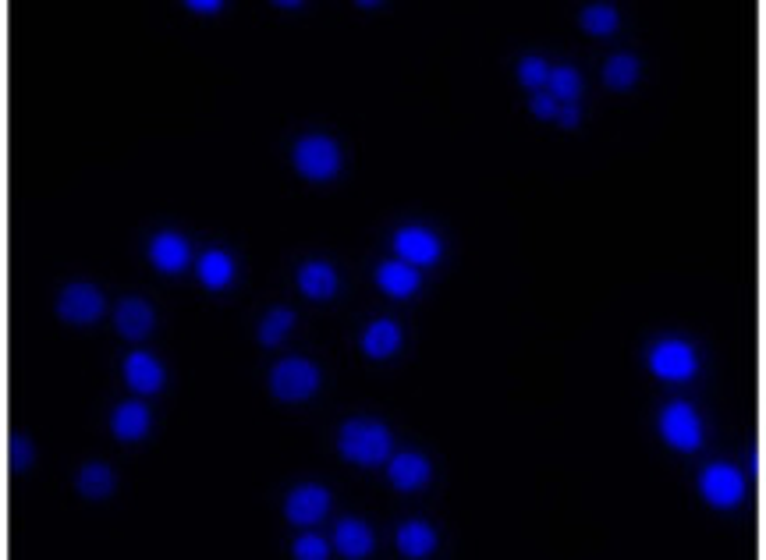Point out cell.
<instances>
[{
  "mask_svg": "<svg viewBox=\"0 0 766 560\" xmlns=\"http://www.w3.org/2000/svg\"><path fill=\"white\" fill-rule=\"evenodd\" d=\"M337 447H341V454L352 461V465L376 468V465H383V461H391L394 440H391V429L383 426V422L352 419L341 426Z\"/></svg>",
  "mask_w": 766,
  "mask_h": 560,
  "instance_id": "obj_1",
  "label": "cell"
},
{
  "mask_svg": "<svg viewBox=\"0 0 766 560\" xmlns=\"http://www.w3.org/2000/svg\"><path fill=\"white\" fill-rule=\"evenodd\" d=\"M649 369L653 376H660L664 383H685L696 376L699 369V358H696V348L681 337H664V341L653 344L649 351Z\"/></svg>",
  "mask_w": 766,
  "mask_h": 560,
  "instance_id": "obj_2",
  "label": "cell"
},
{
  "mask_svg": "<svg viewBox=\"0 0 766 560\" xmlns=\"http://www.w3.org/2000/svg\"><path fill=\"white\" fill-rule=\"evenodd\" d=\"M295 167L309 181H330L341 171V149L327 135H305L295 142Z\"/></svg>",
  "mask_w": 766,
  "mask_h": 560,
  "instance_id": "obj_3",
  "label": "cell"
},
{
  "mask_svg": "<svg viewBox=\"0 0 766 560\" xmlns=\"http://www.w3.org/2000/svg\"><path fill=\"white\" fill-rule=\"evenodd\" d=\"M660 436L664 444L674 451H699L703 447V422H699L696 408L685 405V401H671V405L660 412Z\"/></svg>",
  "mask_w": 766,
  "mask_h": 560,
  "instance_id": "obj_4",
  "label": "cell"
},
{
  "mask_svg": "<svg viewBox=\"0 0 766 560\" xmlns=\"http://www.w3.org/2000/svg\"><path fill=\"white\" fill-rule=\"evenodd\" d=\"M320 387V369L305 358H284L281 366L270 373V390H274L281 401H305L313 397Z\"/></svg>",
  "mask_w": 766,
  "mask_h": 560,
  "instance_id": "obj_5",
  "label": "cell"
},
{
  "mask_svg": "<svg viewBox=\"0 0 766 560\" xmlns=\"http://www.w3.org/2000/svg\"><path fill=\"white\" fill-rule=\"evenodd\" d=\"M394 252H398L401 263L408 266H433L440 259V252H444V245H440V238L430 231V227L423 224H408L401 227L398 234H394Z\"/></svg>",
  "mask_w": 766,
  "mask_h": 560,
  "instance_id": "obj_6",
  "label": "cell"
},
{
  "mask_svg": "<svg viewBox=\"0 0 766 560\" xmlns=\"http://www.w3.org/2000/svg\"><path fill=\"white\" fill-rule=\"evenodd\" d=\"M699 493H703L706 504L713 507H738L745 497V479L738 468L731 465H710L699 479Z\"/></svg>",
  "mask_w": 766,
  "mask_h": 560,
  "instance_id": "obj_7",
  "label": "cell"
},
{
  "mask_svg": "<svg viewBox=\"0 0 766 560\" xmlns=\"http://www.w3.org/2000/svg\"><path fill=\"white\" fill-rule=\"evenodd\" d=\"M103 295L93 288V284H86V280H79V284H68V288L61 291V298H57V312H61V319H68V323H96V319L103 316Z\"/></svg>",
  "mask_w": 766,
  "mask_h": 560,
  "instance_id": "obj_8",
  "label": "cell"
},
{
  "mask_svg": "<svg viewBox=\"0 0 766 560\" xmlns=\"http://www.w3.org/2000/svg\"><path fill=\"white\" fill-rule=\"evenodd\" d=\"M327 511H330V493L316 483L295 486V490L288 493V504H284V514H288L291 525H316Z\"/></svg>",
  "mask_w": 766,
  "mask_h": 560,
  "instance_id": "obj_9",
  "label": "cell"
},
{
  "mask_svg": "<svg viewBox=\"0 0 766 560\" xmlns=\"http://www.w3.org/2000/svg\"><path fill=\"white\" fill-rule=\"evenodd\" d=\"M149 259H153V266H157L160 273H185L188 263H192V249H188V242L181 238V234L174 231H160L153 242H149Z\"/></svg>",
  "mask_w": 766,
  "mask_h": 560,
  "instance_id": "obj_10",
  "label": "cell"
},
{
  "mask_svg": "<svg viewBox=\"0 0 766 560\" xmlns=\"http://www.w3.org/2000/svg\"><path fill=\"white\" fill-rule=\"evenodd\" d=\"M387 475H391L394 490L415 493V490H423V486L430 483V461H426L423 454H415V451H401V454H394L391 458Z\"/></svg>",
  "mask_w": 766,
  "mask_h": 560,
  "instance_id": "obj_11",
  "label": "cell"
},
{
  "mask_svg": "<svg viewBox=\"0 0 766 560\" xmlns=\"http://www.w3.org/2000/svg\"><path fill=\"white\" fill-rule=\"evenodd\" d=\"M125 383L135 394H157L164 387V366L149 351H135L125 358Z\"/></svg>",
  "mask_w": 766,
  "mask_h": 560,
  "instance_id": "obj_12",
  "label": "cell"
},
{
  "mask_svg": "<svg viewBox=\"0 0 766 560\" xmlns=\"http://www.w3.org/2000/svg\"><path fill=\"white\" fill-rule=\"evenodd\" d=\"M376 284H380L383 295H391V298H412L415 291H419V270L408 263H401V259H391V263H380L376 266Z\"/></svg>",
  "mask_w": 766,
  "mask_h": 560,
  "instance_id": "obj_13",
  "label": "cell"
},
{
  "mask_svg": "<svg viewBox=\"0 0 766 560\" xmlns=\"http://www.w3.org/2000/svg\"><path fill=\"white\" fill-rule=\"evenodd\" d=\"M153 309H149L142 298H125V302L118 305V312H114V327H118L121 337H128V341H142V337H149V330H153Z\"/></svg>",
  "mask_w": 766,
  "mask_h": 560,
  "instance_id": "obj_14",
  "label": "cell"
},
{
  "mask_svg": "<svg viewBox=\"0 0 766 560\" xmlns=\"http://www.w3.org/2000/svg\"><path fill=\"white\" fill-rule=\"evenodd\" d=\"M110 433L125 440V444H135L142 436L149 433V408L142 401H125V405L114 408L110 415Z\"/></svg>",
  "mask_w": 766,
  "mask_h": 560,
  "instance_id": "obj_15",
  "label": "cell"
},
{
  "mask_svg": "<svg viewBox=\"0 0 766 560\" xmlns=\"http://www.w3.org/2000/svg\"><path fill=\"white\" fill-rule=\"evenodd\" d=\"M334 546L341 557L362 560V557H369V550H373V532H369V525L359 522V518H344V522H337V529H334Z\"/></svg>",
  "mask_w": 766,
  "mask_h": 560,
  "instance_id": "obj_16",
  "label": "cell"
},
{
  "mask_svg": "<svg viewBox=\"0 0 766 560\" xmlns=\"http://www.w3.org/2000/svg\"><path fill=\"white\" fill-rule=\"evenodd\" d=\"M298 291L313 302H327L337 295V270L330 263H305L298 270Z\"/></svg>",
  "mask_w": 766,
  "mask_h": 560,
  "instance_id": "obj_17",
  "label": "cell"
},
{
  "mask_svg": "<svg viewBox=\"0 0 766 560\" xmlns=\"http://www.w3.org/2000/svg\"><path fill=\"white\" fill-rule=\"evenodd\" d=\"M401 348V327L391 319H376L369 323L366 334H362V351L369 358H391Z\"/></svg>",
  "mask_w": 766,
  "mask_h": 560,
  "instance_id": "obj_18",
  "label": "cell"
},
{
  "mask_svg": "<svg viewBox=\"0 0 766 560\" xmlns=\"http://www.w3.org/2000/svg\"><path fill=\"white\" fill-rule=\"evenodd\" d=\"M398 550L401 557L408 560H423L437 550V532L430 529L426 522H405L398 529Z\"/></svg>",
  "mask_w": 766,
  "mask_h": 560,
  "instance_id": "obj_19",
  "label": "cell"
},
{
  "mask_svg": "<svg viewBox=\"0 0 766 560\" xmlns=\"http://www.w3.org/2000/svg\"><path fill=\"white\" fill-rule=\"evenodd\" d=\"M199 280L203 288L210 291H224L231 280H235V259L227 256L224 249H210L199 256Z\"/></svg>",
  "mask_w": 766,
  "mask_h": 560,
  "instance_id": "obj_20",
  "label": "cell"
},
{
  "mask_svg": "<svg viewBox=\"0 0 766 560\" xmlns=\"http://www.w3.org/2000/svg\"><path fill=\"white\" fill-rule=\"evenodd\" d=\"M635 78H639V61L632 54H614L607 61V68H603V82L610 89H618V93L621 89H632Z\"/></svg>",
  "mask_w": 766,
  "mask_h": 560,
  "instance_id": "obj_21",
  "label": "cell"
},
{
  "mask_svg": "<svg viewBox=\"0 0 766 560\" xmlns=\"http://www.w3.org/2000/svg\"><path fill=\"white\" fill-rule=\"evenodd\" d=\"M114 490V472L107 465H86L79 472V493L89 500H103Z\"/></svg>",
  "mask_w": 766,
  "mask_h": 560,
  "instance_id": "obj_22",
  "label": "cell"
},
{
  "mask_svg": "<svg viewBox=\"0 0 766 560\" xmlns=\"http://www.w3.org/2000/svg\"><path fill=\"white\" fill-rule=\"evenodd\" d=\"M618 25L621 18L610 4H589V8L582 11V29H586L589 36H614Z\"/></svg>",
  "mask_w": 766,
  "mask_h": 560,
  "instance_id": "obj_23",
  "label": "cell"
},
{
  "mask_svg": "<svg viewBox=\"0 0 766 560\" xmlns=\"http://www.w3.org/2000/svg\"><path fill=\"white\" fill-rule=\"evenodd\" d=\"M291 327H295V312H291V309L266 312L263 323H259V341H263L266 348H274V344H281L284 337H288Z\"/></svg>",
  "mask_w": 766,
  "mask_h": 560,
  "instance_id": "obj_24",
  "label": "cell"
},
{
  "mask_svg": "<svg viewBox=\"0 0 766 560\" xmlns=\"http://www.w3.org/2000/svg\"><path fill=\"white\" fill-rule=\"evenodd\" d=\"M547 86L557 103H575V96L582 93V78L575 68H554L547 78Z\"/></svg>",
  "mask_w": 766,
  "mask_h": 560,
  "instance_id": "obj_25",
  "label": "cell"
},
{
  "mask_svg": "<svg viewBox=\"0 0 766 560\" xmlns=\"http://www.w3.org/2000/svg\"><path fill=\"white\" fill-rule=\"evenodd\" d=\"M518 78H522V86L540 89V86H547L550 68L543 64V57H525V61L518 64Z\"/></svg>",
  "mask_w": 766,
  "mask_h": 560,
  "instance_id": "obj_26",
  "label": "cell"
},
{
  "mask_svg": "<svg viewBox=\"0 0 766 560\" xmlns=\"http://www.w3.org/2000/svg\"><path fill=\"white\" fill-rule=\"evenodd\" d=\"M291 553H295L298 560H327L330 557V546L323 543L320 536H302Z\"/></svg>",
  "mask_w": 766,
  "mask_h": 560,
  "instance_id": "obj_27",
  "label": "cell"
},
{
  "mask_svg": "<svg viewBox=\"0 0 766 560\" xmlns=\"http://www.w3.org/2000/svg\"><path fill=\"white\" fill-rule=\"evenodd\" d=\"M557 110H561V103H557L550 93H536V96H532V114L543 117V121H550V117H557Z\"/></svg>",
  "mask_w": 766,
  "mask_h": 560,
  "instance_id": "obj_28",
  "label": "cell"
},
{
  "mask_svg": "<svg viewBox=\"0 0 766 560\" xmlns=\"http://www.w3.org/2000/svg\"><path fill=\"white\" fill-rule=\"evenodd\" d=\"M11 465L15 468L32 465V444L25 440V436H15V440H11Z\"/></svg>",
  "mask_w": 766,
  "mask_h": 560,
  "instance_id": "obj_29",
  "label": "cell"
},
{
  "mask_svg": "<svg viewBox=\"0 0 766 560\" xmlns=\"http://www.w3.org/2000/svg\"><path fill=\"white\" fill-rule=\"evenodd\" d=\"M188 11H196V15H220V11H224V4H220V0H192V4H188Z\"/></svg>",
  "mask_w": 766,
  "mask_h": 560,
  "instance_id": "obj_30",
  "label": "cell"
},
{
  "mask_svg": "<svg viewBox=\"0 0 766 560\" xmlns=\"http://www.w3.org/2000/svg\"><path fill=\"white\" fill-rule=\"evenodd\" d=\"M557 121H561L564 128H575V125H579V110H575V103H564V107L557 110Z\"/></svg>",
  "mask_w": 766,
  "mask_h": 560,
  "instance_id": "obj_31",
  "label": "cell"
}]
</instances>
